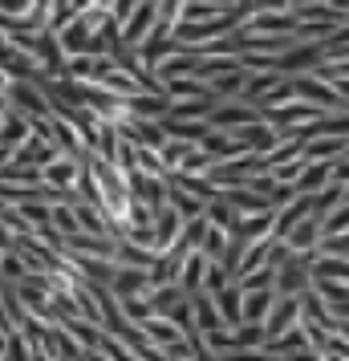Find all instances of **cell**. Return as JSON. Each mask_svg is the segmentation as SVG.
I'll return each instance as SVG.
<instances>
[{
    "label": "cell",
    "mask_w": 349,
    "mask_h": 361,
    "mask_svg": "<svg viewBox=\"0 0 349 361\" xmlns=\"http://www.w3.org/2000/svg\"><path fill=\"white\" fill-rule=\"evenodd\" d=\"M300 29V17L297 13H264V17H252V20H244V33H297Z\"/></svg>",
    "instance_id": "6da1fadb"
},
{
    "label": "cell",
    "mask_w": 349,
    "mask_h": 361,
    "mask_svg": "<svg viewBox=\"0 0 349 361\" xmlns=\"http://www.w3.org/2000/svg\"><path fill=\"white\" fill-rule=\"evenodd\" d=\"M0 66L8 69L17 82H25V78H33V73H37L41 61H37L33 53H20V49H13V45H0Z\"/></svg>",
    "instance_id": "7a4b0ae2"
},
{
    "label": "cell",
    "mask_w": 349,
    "mask_h": 361,
    "mask_svg": "<svg viewBox=\"0 0 349 361\" xmlns=\"http://www.w3.org/2000/svg\"><path fill=\"white\" fill-rule=\"evenodd\" d=\"M150 17H159V0H142V4L130 13V20H126L122 37H126V41H138V37L150 29Z\"/></svg>",
    "instance_id": "3957f363"
},
{
    "label": "cell",
    "mask_w": 349,
    "mask_h": 361,
    "mask_svg": "<svg viewBox=\"0 0 349 361\" xmlns=\"http://www.w3.org/2000/svg\"><path fill=\"white\" fill-rule=\"evenodd\" d=\"M256 4H260V8H276V13H288V8H284L288 0H256Z\"/></svg>",
    "instance_id": "277c9868"
},
{
    "label": "cell",
    "mask_w": 349,
    "mask_h": 361,
    "mask_svg": "<svg viewBox=\"0 0 349 361\" xmlns=\"http://www.w3.org/2000/svg\"><path fill=\"white\" fill-rule=\"evenodd\" d=\"M329 4H333V8H337V4H341V8H349V0H329Z\"/></svg>",
    "instance_id": "5b68a950"
},
{
    "label": "cell",
    "mask_w": 349,
    "mask_h": 361,
    "mask_svg": "<svg viewBox=\"0 0 349 361\" xmlns=\"http://www.w3.org/2000/svg\"><path fill=\"white\" fill-rule=\"evenodd\" d=\"M207 4H232V0H207Z\"/></svg>",
    "instance_id": "8992f818"
}]
</instances>
